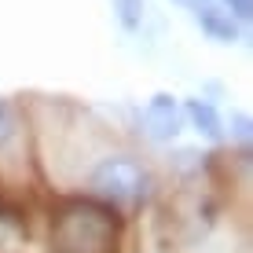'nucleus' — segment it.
<instances>
[{
    "mask_svg": "<svg viewBox=\"0 0 253 253\" xmlns=\"http://www.w3.org/2000/svg\"><path fill=\"white\" fill-rule=\"evenodd\" d=\"M118 213L99 202H70L55 216V253H110L118 242Z\"/></svg>",
    "mask_w": 253,
    "mask_h": 253,
    "instance_id": "f257e3e1",
    "label": "nucleus"
},
{
    "mask_svg": "<svg viewBox=\"0 0 253 253\" xmlns=\"http://www.w3.org/2000/svg\"><path fill=\"white\" fill-rule=\"evenodd\" d=\"M92 191L110 206H136L151 195V172L143 169L136 158H125V154H110L92 169L88 176Z\"/></svg>",
    "mask_w": 253,
    "mask_h": 253,
    "instance_id": "f03ea898",
    "label": "nucleus"
},
{
    "mask_svg": "<svg viewBox=\"0 0 253 253\" xmlns=\"http://www.w3.org/2000/svg\"><path fill=\"white\" fill-rule=\"evenodd\" d=\"M143 125L154 139H172L180 132V107L172 95H154L143 110Z\"/></svg>",
    "mask_w": 253,
    "mask_h": 253,
    "instance_id": "7ed1b4c3",
    "label": "nucleus"
},
{
    "mask_svg": "<svg viewBox=\"0 0 253 253\" xmlns=\"http://www.w3.org/2000/svg\"><path fill=\"white\" fill-rule=\"evenodd\" d=\"M19 139H22V118H19V110H15L11 99H0V158L11 154L15 147H19Z\"/></svg>",
    "mask_w": 253,
    "mask_h": 253,
    "instance_id": "20e7f679",
    "label": "nucleus"
},
{
    "mask_svg": "<svg viewBox=\"0 0 253 253\" xmlns=\"http://www.w3.org/2000/svg\"><path fill=\"white\" fill-rule=\"evenodd\" d=\"M187 114H191V121L198 125V132H206V136H220V118H216V110L209 107V103L191 99V103H187Z\"/></svg>",
    "mask_w": 253,
    "mask_h": 253,
    "instance_id": "39448f33",
    "label": "nucleus"
},
{
    "mask_svg": "<svg viewBox=\"0 0 253 253\" xmlns=\"http://www.w3.org/2000/svg\"><path fill=\"white\" fill-rule=\"evenodd\" d=\"M136 11H139V0H121V15H125V26H136Z\"/></svg>",
    "mask_w": 253,
    "mask_h": 253,
    "instance_id": "423d86ee",
    "label": "nucleus"
},
{
    "mask_svg": "<svg viewBox=\"0 0 253 253\" xmlns=\"http://www.w3.org/2000/svg\"><path fill=\"white\" fill-rule=\"evenodd\" d=\"M224 4H228L235 15H242V19H250V11H253V0H224Z\"/></svg>",
    "mask_w": 253,
    "mask_h": 253,
    "instance_id": "0eeeda50",
    "label": "nucleus"
}]
</instances>
